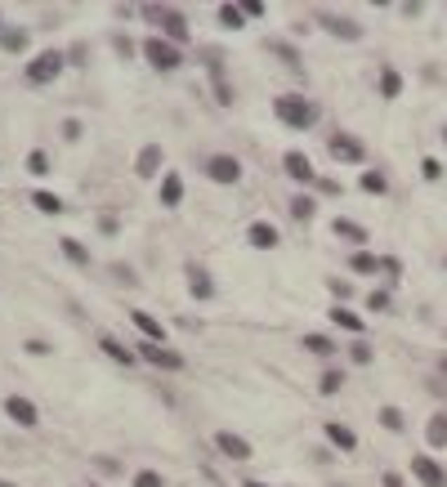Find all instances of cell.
Wrapping results in <instances>:
<instances>
[{"label": "cell", "instance_id": "1", "mask_svg": "<svg viewBox=\"0 0 447 487\" xmlns=\"http://www.w3.org/2000/svg\"><path fill=\"white\" fill-rule=\"evenodd\" d=\"M273 112H277L282 126H291V130H313V126H318V103L305 99V94H295V90L291 94H277Z\"/></svg>", "mask_w": 447, "mask_h": 487}, {"label": "cell", "instance_id": "2", "mask_svg": "<svg viewBox=\"0 0 447 487\" xmlns=\"http://www.w3.org/2000/svg\"><path fill=\"white\" fill-rule=\"evenodd\" d=\"M143 58L156 67V72H171V67H179L184 63V54H179V45H171L166 36H148L143 41Z\"/></svg>", "mask_w": 447, "mask_h": 487}, {"label": "cell", "instance_id": "3", "mask_svg": "<svg viewBox=\"0 0 447 487\" xmlns=\"http://www.w3.org/2000/svg\"><path fill=\"white\" fill-rule=\"evenodd\" d=\"M143 14H152V22L156 27H161V36L171 45H188V22H184V14H179V9H143Z\"/></svg>", "mask_w": 447, "mask_h": 487}, {"label": "cell", "instance_id": "4", "mask_svg": "<svg viewBox=\"0 0 447 487\" xmlns=\"http://www.w3.org/2000/svg\"><path fill=\"white\" fill-rule=\"evenodd\" d=\"M58 72H63V54H58V50H45V54H36L32 63H27L22 76H27V85H50Z\"/></svg>", "mask_w": 447, "mask_h": 487}, {"label": "cell", "instance_id": "5", "mask_svg": "<svg viewBox=\"0 0 447 487\" xmlns=\"http://www.w3.org/2000/svg\"><path fill=\"white\" fill-rule=\"evenodd\" d=\"M201 170H206L211 184H237V179H241V161H237V156H228V152L206 156V161H201Z\"/></svg>", "mask_w": 447, "mask_h": 487}, {"label": "cell", "instance_id": "6", "mask_svg": "<svg viewBox=\"0 0 447 487\" xmlns=\"http://www.w3.org/2000/svg\"><path fill=\"white\" fill-rule=\"evenodd\" d=\"M327 148L335 161H345V166H358V161H367V148L354 139V135H345V130H335V135L327 139Z\"/></svg>", "mask_w": 447, "mask_h": 487}, {"label": "cell", "instance_id": "7", "mask_svg": "<svg viewBox=\"0 0 447 487\" xmlns=\"http://www.w3.org/2000/svg\"><path fill=\"white\" fill-rule=\"evenodd\" d=\"M139 358L152 362V367H161V371H184V358H179L175 349H166V345H152V340H139Z\"/></svg>", "mask_w": 447, "mask_h": 487}, {"label": "cell", "instance_id": "8", "mask_svg": "<svg viewBox=\"0 0 447 487\" xmlns=\"http://www.w3.org/2000/svg\"><path fill=\"white\" fill-rule=\"evenodd\" d=\"M412 474H416V483H425V487H447V474H443V465L434 456H412Z\"/></svg>", "mask_w": 447, "mask_h": 487}, {"label": "cell", "instance_id": "9", "mask_svg": "<svg viewBox=\"0 0 447 487\" xmlns=\"http://www.w3.org/2000/svg\"><path fill=\"white\" fill-rule=\"evenodd\" d=\"M184 277H188V291H192V300H197V304L215 300V282H211V273L201 269V264H184Z\"/></svg>", "mask_w": 447, "mask_h": 487}, {"label": "cell", "instance_id": "10", "mask_svg": "<svg viewBox=\"0 0 447 487\" xmlns=\"http://www.w3.org/2000/svg\"><path fill=\"white\" fill-rule=\"evenodd\" d=\"M215 447L228 456V460H251V443L241 434H233V429H220L215 434Z\"/></svg>", "mask_w": 447, "mask_h": 487}, {"label": "cell", "instance_id": "11", "mask_svg": "<svg viewBox=\"0 0 447 487\" xmlns=\"http://www.w3.org/2000/svg\"><path fill=\"white\" fill-rule=\"evenodd\" d=\"M282 166H286V175L295 179V184H318V175H313V161L305 152H286L282 156Z\"/></svg>", "mask_w": 447, "mask_h": 487}, {"label": "cell", "instance_id": "12", "mask_svg": "<svg viewBox=\"0 0 447 487\" xmlns=\"http://www.w3.org/2000/svg\"><path fill=\"white\" fill-rule=\"evenodd\" d=\"M246 241H251V246H260V251H273L277 241H282V233H277L269 219H255V224L246 228Z\"/></svg>", "mask_w": 447, "mask_h": 487}, {"label": "cell", "instance_id": "13", "mask_svg": "<svg viewBox=\"0 0 447 487\" xmlns=\"http://www.w3.org/2000/svg\"><path fill=\"white\" fill-rule=\"evenodd\" d=\"M130 322H135V331H143V340H152V345H161L166 340V326L152 318V313H143V309H130Z\"/></svg>", "mask_w": 447, "mask_h": 487}, {"label": "cell", "instance_id": "14", "mask_svg": "<svg viewBox=\"0 0 447 487\" xmlns=\"http://www.w3.org/2000/svg\"><path fill=\"white\" fill-rule=\"evenodd\" d=\"M318 22H322L331 36H340V41H358V36H362L358 22H349V18H340V14H318Z\"/></svg>", "mask_w": 447, "mask_h": 487}, {"label": "cell", "instance_id": "15", "mask_svg": "<svg viewBox=\"0 0 447 487\" xmlns=\"http://www.w3.org/2000/svg\"><path fill=\"white\" fill-rule=\"evenodd\" d=\"M5 411H9V420H14V425H27V429H32V425H36V407L27 403V398H5Z\"/></svg>", "mask_w": 447, "mask_h": 487}, {"label": "cell", "instance_id": "16", "mask_svg": "<svg viewBox=\"0 0 447 487\" xmlns=\"http://www.w3.org/2000/svg\"><path fill=\"white\" fill-rule=\"evenodd\" d=\"M327 438L340 447V452H354V447H358V434L349 429V425H340V420H327Z\"/></svg>", "mask_w": 447, "mask_h": 487}, {"label": "cell", "instance_id": "17", "mask_svg": "<svg viewBox=\"0 0 447 487\" xmlns=\"http://www.w3.org/2000/svg\"><path fill=\"white\" fill-rule=\"evenodd\" d=\"M179 201H184V179L171 170V175H161V206H171V211H175Z\"/></svg>", "mask_w": 447, "mask_h": 487}, {"label": "cell", "instance_id": "18", "mask_svg": "<svg viewBox=\"0 0 447 487\" xmlns=\"http://www.w3.org/2000/svg\"><path fill=\"white\" fill-rule=\"evenodd\" d=\"M331 233L345 237V241H354V246H362V241H367V228L354 224V219H331Z\"/></svg>", "mask_w": 447, "mask_h": 487}, {"label": "cell", "instance_id": "19", "mask_svg": "<svg viewBox=\"0 0 447 487\" xmlns=\"http://www.w3.org/2000/svg\"><path fill=\"white\" fill-rule=\"evenodd\" d=\"M156 170H161V148L148 143V148L135 156V175H156Z\"/></svg>", "mask_w": 447, "mask_h": 487}, {"label": "cell", "instance_id": "20", "mask_svg": "<svg viewBox=\"0 0 447 487\" xmlns=\"http://www.w3.org/2000/svg\"><path fill=\"white\" fill-rule=\"evenodd\" d=\"M58 251H63V255H67V260H72V264H76V269H90V251H86V246H81V241H76V237H58Z\"/></svg>", "mask_w": 447, "mask_h": 487}, {"label": "cell", "instance_id": "21", "mask_svg": "<svg viewBox=\"0 0 447 487\" xmlns=\"http://www.w3.org/2000/svg\"><path fill=\"white\" fill-rule=\"evenodd\" d=\"M99 349L107 353V358H116L121 367H135V353H130L126 345H116V335H99Z\"/></svg>", "mask_w": 447, "mask_h": 487}, {"label": "cell", "instance_id": "22", "mask_svg": "<svg viewBox=\"0 0 447 487\" xmlns=\"http://www.w3.org/2000/svg\"><path fill=\"white\" fill-rule=\"evenodd\" d=\"M27 197H32V206L41 215H58V211H63V197H54L50 188H36V192H27Z\"/></svg>", "mask_w": 447, "mask_h": 487}, {"label": "cell", "instance_id": "23", "mask_svg": "<svg viewBox=\"0 0 447 487\" xmlns=\"http://www.w3.org/2000/svg\"><path fill=\"white\" fill-rule=\"evenodd\" d=\"M425 438H429V447H447V411H434L429 416Z\"/></svg>", "mask_w": 447, "mask_h": 487}, {"label": "cell", "instance_id": "24", "mask_svg": "<svg viewBox=\"0 0 447 487\" xmlns=\"http://www.w3.org/2000/svg\"><path fill=\"white\" fill-rule=\"evenodd\" d=\"M331 322L345 326V331H354V335H362V318L354 309H345V304H331Z\"/></svg>", "mask_w": 447, "mask_h": 487}, {"label": "cell", "instance_id": "25", "mask_svg": "<svg viewBox=\"0 0 447 487\" xmlns=\"http://www.w3.org/2000/svg\"><path fill=\"white\" fill-rule=\"evenodd\" d=\"M349 269H354V273H380V260H376V255H367V251H354V255H349Z\"/></svg>", "mask_w": 447, "mask_h": 487}, {"label": "cell", "instance_id": "26", "mask_svg": "<svg viewBox=\"0 0 447 487\" xmlns=\"http://www.w3.org/2000/svg\"><path fill=\"white\" fill-rule=\"evenodd\" d=\"M380 94H385V99H398V94H403V76H398L394 67L380 72Z\"/></svg>", "mask_w": 447, "mask_h": 487}, {"label": "cell", "instance_id": "27", "mask_svg": "<svg viewBox=\"0 0 447 487\" xmlns=\"http://www.w3.org/2000/svg\"><path fill=\"white\" fill-rule=\"evenodd\" d=\"M362 192H376V197H385V192H389V179H385L380 170H367V175H362Z\"/></svg>", "mask_w": 447, "mask_h": 487}, {"label": "cell", "instance_id": "28", "mask_svg": "<svg viewBox=\"0 0 447 487\" xmlns=\"http://www.w3.org/2000/svg\"><path fill=\"white\" fill-rule=\"evenodd\" d=\"M0 45H5L9 54H18L22 45H27V32H22V27H9V32H0Z\"/></svg>", "mask_w": 447, "mask_h": 487}, {"label": "cell", "instance_id": "29", "mask_svg": "<svg viewBox=\"0 0 447 487\" xmlns=\"http://www.w3.org/2000/svg\"><path fill=\"white\" fill-rule=\"evenodd\" d=\"M220 22H224V27H241V22H246V18H241V5H220Z\"/></svg>", "mask_w": 447, "mask_h": 487}, {"label": "cell", "instance_id": "30", "mask_svg": "<svg viewBox=\"0 0 447 487\" xmlns=\"http://www.w3.org/2000/svg\"><path fill=\"white\" fill-rule=\"evenodd\" d=\"M349 362H358V367H367V362H371V345H367V340H354V345H349Z\"/></svg>", "mask_w": 447, "mask_h": 487}, {"label": "cell", "instance_id": "31", "mask_svg": "<svg viewBox=\"0 0 447 487\" xmlns=\"http://www.w3.org/2000/svg\"><path fill=\"white\" fill-rule=\"evenodd\" d=\"M313 211H318V201H313V197H291V215L295 219H313Z\"/></svg>", "mask_w": 447, "mask_h": 487}, {"label": "cell", "instance_id": "32", "mask_svg": "<svg viewBox=\"0 0 447 487\" xmlns=\"http://www.w3.org/2000/svg\"><path fill=\"white\" fill-rule=\"evenodd\" d=\"M305 349H309V353H322V358H331V353H335V345H331L327 335H309V340H305Z\"/></svg>", "mask_w": 447, "mask_h": 487}, {"label": "cell", "instance_id": "33", "mask_svg": "<svg viewBox=\"0 0 447 487\" xmlns=\"http://www.w3.org/2000/svg\"><path fill=\"white\" fill-rule=\"evenodd\" d=\"M380 425H385V429H403V411H398V407H380Z\"/></svg>", "mask_w": 447, "mask_h": 487}, {"label": "cell", "instance_id": "34", "mask_svg": "<svg viewBox=\"0 0 447 487\" xmlns=\"http://www.w3.org/2000/svg\"><path fill=\"white\" fill-rule=\"evenodd\" d=\"M340 385H345V371H335V367H331V371H322V385H318V389H322V394H335Z\"/></svg>", "mask_w": 447, "mask_h": 487}, {"label": "cell", "instance_id": "35", "mask_svg": "<svg viewBox=\"0 0 447 487\" xmlns=\"http://www.w3.org/2000/svg\"><path fill=\"white\" fill-rule=\"evenodd\" d=\"M27 170H32V175H45V170H50V156H45L41 148L27 152Z\"/></svg>", "mask_w": 447, "mask_h": 487}, {"label": "cell", "instance_id": "36", "mask_svg": "<svg viewBox=\"0 0 447 487\" xmlns=\"http://www.w3.org/2000/svg\"><path fill=\"white\" fill-rule=\"evenodd\" d=\"M367 309H371V313H385V309H389V291H371V295H367Z\"/></svg>", "mask_w": 447, "mask_h": 487}, {"label": "cell", "instance_id": "37", "mask_svg": "<svg viewBox=\"0 0 447 487\" xmlns=\"http://www.w3.org/2000/svg\"><path fill=\"white\" fill-rule=\"evenodd\" d=\"M135 487H166V483H161V474H152V469H139V474H135Z\"/></svg>", "mask_w": 447, "mask_h": 487}, {"label": "cell", "instance_id": "38", "mask_svg": "<svg viewBox=\"0 0 447 487\" xmlns=\"http://www.w3.org/2000/svg\"><path fill=\"white\" fill-rule=\"evenodd\" d=\"M420 170H425V179H439V175H443L439 156H420Z\"/></svg>", "mask_w": 447, "mask_h": 487}, {"label": "cell", "instance_id": "39", "mask_svg": "<svg viewBox=\"0 0 447 487\" xmlns=\"http://www.w3.org/2000/svg\"><path fill=\"white\" fill-rule=\"evenodd\" d=\"M215 99H220L224 107L233 103V90H228V81H224V76H215Z\"/></svg>", "mask_w": 447, "mask_h": 487}, {"label": "cell", "instance_id": "40", "mask_svg": "<svg viewBox=\"0 0 447 487\" xmlns=\"http://www.w3.org/2000/svg\"><path fill=\"white\" fill-rule=\"evenodd\" d=\"M269 50H273V54H282V58H286V63H291V67H300V58H295V50H291V45H277V41H273Z\"/></svg>", "mask_w": 447, "mask_h": 487}, {"label": "cell", "instance_id": "41", "mask_svg": "<svg viewBox=\"0 0 447 487\" xmlns=\"http://www.w3.org/2000/svg\"><path fill=\"white\" fill-rule=\"evenodd\" d=\"M241 14H251V18H260V14H264V5H260V0H241Z\"/></svg>", "mask_w": 447, "mask_h": 487}, {"label": "cell", "instance_id": "42", "mask_svg": "<svg viewBox=\"0 0 447 487\" xmlns=\"http://www.w3.org/2000/svg\"><path fill=\"white\" fill-rule=\"evenodd\" d=\"M380 483H385V487H407V483H403V474H385Z\"/></svg>", "mask_w": 447, "mask_h": 487}, {"label": "cell", "instance_id": "43", "mask_svg": "<svg viewBox=\"0 0 447 487\" xmlns=\"http://www.w3.org/2000/svg\"><path fill=\"white\" fill-rule=\"evenodd\" d=\"M241 487H269V483H260V479H241Z\"/></svg>", "mask_w": 447, "mask_h": 487}, {"label": "cell", "instance_id": "44", "mask_svg": "<svg viewBox=\"0 0 447 487\" xmlns=\"http://www.w3.org/2000/svg\"><path fill=\"white\" fill-rule=\"evenodd\" d=\"M439 371H443V375H447V353H443V358H439Z\"/></svg>", "mask_w": 447, "mask_h": 487}, {"label": "cell", "instance_id": "45", "mask_svg": "<svg viewBox=\"0 0 447 487\" xmlns=\"http://www.w3.org/2000/svg\"><path fill=\"white\" fill-rule=\"evenodd\" d=\"M443 143H447V126H443Z\"/></svg>", "mask_w": 447, "mask_h": 487}]
</instances>
